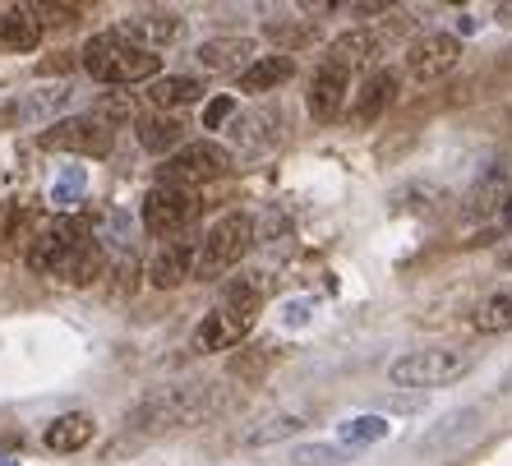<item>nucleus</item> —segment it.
Returning a JSON list of instances; mask_svg holds the SVG:
<instances>
[{
    "instance_id": "1",
    "label": "nucleus",
    "mask_w": 512,
    "mask_h": 466,
    "mask_svg": "<svg viewBox=\"0 0 512 466\" xmlns=\"http://www.w3.org/2000/svg\"><path fill=\"white\" fill-rule=\"evenodd\" d=\"M28 268L84 287V282H93V277L102 273V245H97V236L79 222V217L60 213V217H51V222L37 227L33 250H28Z\"/></svg>"
},
{
    "instance_id": "2",
    "label": "nucleus",
    "mask_w": 512,
    "mask_h": 466,
    "mask_svg": "<svg viewBox=\"0 0 512 466\" xmlns=\"http://www.w3.org/2000/svg\"><path fill=\"white\" fill-rule=\"evenodd\" d=\"M268 296V277L263 273H236L227 277V287H222V300H217L213 310L199 319L194 328L190 347L194 356H217V351H231L240 347L250 328L259 323V305Z\"/></svg>"
},
{
    "instance_id": "3",
    "label": "nucleus",
    "mask_w": 512,
    "mask_h": 466,
    "mask_svg": "<svg viewBox=\"0 0 512 466\" xmlns=\"http://www.w3.org/2000/svg\"><path fill=\"white\" fill-rule=\"evenodd\" d=\"M227 407L231 393L222 383H171V388L148 393L130 411V430H185V425H203Z\"/></svg>"
},
{
    "instance_id": "4",
    "label": "nucleus",
    "mask_w": 512,
    "mask_h": 466,
    "mask_svg": "<svg viewBox=\"0 0 512 466\" xmlns=\"http://www.w3.org/2000/svg\"><path fill=\"white\" fill-rule=\"evenodd\" d=\"M79 60H84L88 79H97V84H107V88H130V84H153V79H162V56H153V51H143V47H130V42L116 37L111 28L88 37Z\"/></svg>"
},
{
    "instance_id": "5",
    "label": "nucleus",
    "mask_w": 512,
    "mask_h": 466,
    "mask_svg": "<svg viewBox=\"0 0 512 466\" xmlns=\"http://www.w3.org/2000/svg\"><path fill=\"white\" fill-rule=\"evenodd\" d=\"M254 240H259V222H254V213H227L222 222H213V227L203 231L199 259H194V277L217 282L222 273L240 268V259L254 250Z\"/></svg>"
},
{
    "instance_id": "6",
    "label": "nucleus",
    "mask_w": 512,
    "mask_h": 466,
    "mask_svg": "<svg viewBox=\"0 0 512 466\" xmlns=\"http://www.w3.org/2000/svg\"><path fill=\"white\" fill-rule=\"evenodd\" d=\"M471 365H476V356L462 347H420L388 365V383H397V388H443V383L462 379Z\"/></svg>"
},
{
    "instance_id": "7",
    "label": "nucleus",
    "mask_w": 512,
    "mask_h": 466,
    "mask_svg": "<svg viewBox=\"0 0 512 466\" xmlns=\"http://www.w3.org/2000/svg\"><path fill=\"white\" fill-rule=\"evenodd\" d=\"M231 171V153L222 144H185L157 167V185H171V190H194V185H208V180L227 176Z\"/></svg>"
},
{
    "instance_id": "8",
    "label": "nucleus",
    "mask_w": 512,
    "mask_h": 466,
    "mask_svg": "<svg viewBox=\"0 0 512 466\" xmlns=\"http://www.w3.org/2000/svg\"><path fill=\"white\" fill-rule=\"evenodd\" d=\"M116 144V130L107 120H97L93 111L88 116H60L51 130L37 134V148L47 153H74V157H102Z\"/></svg>"
},
{
    "instance_id": "9",
    "label": "nucleus",
    "mask_w": 512,
    "mask_h": 466,
    "mask_svg": "<svg viewBox=\"0 0 512 466\" xmlns=\"http://www.w3.org/2000/svg\"><path fill=\"white\" fill-rule=\"evenodd\" d=\"M203 199L194 190H171V185H157L143 199V231L153 240H180V231L199 217Z\"/></svg>"
},
{
    "instance_id": "10",
    "label": "nucleus",
    "mask_w": 512,
    "mask_h": 466,
    "mask_svg": "<svg viewBox=\"0 0 512 466\" xmlns=\"http://www.w3.org/2000/svg\"><path fill=\"white\" fill-rule=\"evenodd\" d=\"M111 33L125 37L130 47H143V51H153V56H162V47L185 42L190 24H185V14H176V10H139V14H125Z\"/></svg>"
},
{
    "instance_id": "11",
    "label": "nucleus",
    "mask_w": 512,
    "mask_h": 466,
    "mask_svg": "<svg viewBox=\"0 0 512 466\" xmlns=\"http://www.w3.org/2000/svg\"><path fill=\"white\" fill-rule=\"evenodd\" d=\"M406 19H383L379 28H351V33L333 37V51H328V60L333 65H342L346 74L351 70H370V65H379V56L388 51V42L393 37H402Z\"/></svg>"
},
{
    "instance_id": "12",
    "label": "nucleus",
    "mask_w": 512,
    "mask_h": 466,
    "mask_svg": "<svg viewBox=\"0 0 512 466\" xmlns=\"http://www.w3.org/2000/svg\"><path fill=\"white\" fill-rule=\"evenodd\" d=\"M457 60H462V37L457 33H425L406 47V74H411L416 84H439L443 74L457 70Z\"/></svg>"
},
{
    "instance_id": "13",
    "label": "nucleus",
    "mask_w": 512,
    "mask_h": 466,
    "mask_svg": "<svg viewBox=\"0 0 512 466\" xmlns=\"http://www.w3.org/2000/svg\"><path fill=\"white\" fill-rule=\"evenodd\" d=\"M70 107V88H37V93H24L0 107V130H19V125H56V116Z\"/></svg>"
},
{
    "instance_id": "14",
    "label": "nucleus",
    "mask_w": 512,
    "mask_h": 466,
    "mask_svg": "<svg viewBox=\"0 0 512 466\" xmlns=\"http://www.w3.org/2000/svg\"><path fill=\"white\" fill-rule=\"evenodd\" d=\"M346 88H351V74H346L342 65L323 60L319 70H314L310 93H305V107H310V116L319 120V125H333V120L342 116V107H346Z\"/></svg>"
},
{
    "instance_id": "15",
    "label": "nucleus",
    "mask_w": 512,
    "mask_h": 466,
    "mask_svg": "<svg viewBox=\"0 0 512 466\" xmlns=\"http://www.w3.org/2000/svg\"><path fill=\"white\" fill-rule=\"evenodd\" d=\"M194 56H199L203 70L236 74V79H240V74H245L254 60H259V42H254V37H208V42H203Z\"/></svg>"
},
{
    "instance_id": "16",
    "label": "nucleus",
    "mask_w": 512,
    "mask_h": 466,
    "mask_svg": "<svg viewBox=\"0 0 512 466\" xmlns=\"http://www.w3.org/2000/svg\"><path fill=\"white\" fill-rule=\"evenodd\" d=\"M194 259H199V250H194L190 240H162V250L153 254V263H148V287L157 291H176L185 277H194Z\"/></svg>"
},
{
    "instance_id": "17",
    "label": "nucleus",
    "mask_w": 512,
    "mask_h": 466,
    "mask_svg": "<svg viewBox=\"0 0 512 466\" xmlns=\"http://www.w3.org/2000/svg\"><path fill=\"white\" fill-rule=\"evenodd\" d=\"M508 194H512V162H499V167H489L485 176L471 185V194H466V217H476L480 227H485L489 217L508 204Z\"/></svg>"
},
{
    "instance_id": "18",
    "label": "nucleus",
    "mask_w": 512,
    "mask_h": 466,
    "mask_svg": "<svg viewBox=\"0 0 512 466\" xmlns=\"http://www.w3.org/2000/svg\"><path fill=\"white\" fill-rule=\"evenodd\" d=\"M37 47H42V24H37L33 5L0 0V51H37Z\"/></svg>"
},
{
    "instance_id": "19",
    "label": "nucleus",
    "mask_w": 512,
    "mask_h": 466,
    "mask_svg": "<svg viewBox=\"0 0 512 466\" xmlns=\"http://www.w3.org/2000/svg\"><path fill=\"white\" fill-rule=\"evenodd\" d=\"M393 102H397V70H370V79H365L356 93L351 120H356V125H374Z\"/></svg>"
},
{
    "instance_id": "20",
    "label": "nucleus",
    "mask_w": 512,
    "mask_h": 466,
    "mask_svg": "<svg viewBox=\"0 0 512 466\" xmlns=\"http://www.w3.org/2000/svg\"><path fill=\"white\" fill-rule=\"evenodd\" d=\"M291 79H296V56L277 51V56H259V60H254L250 70L236 79V88H240V93H250V97H259V93H273V88L291 84Z\"/></svg>"
},
{
    "instance_id": "21",
    "label": "nucleus",
    "mask_w": 512,
    "mask_h": 466,
    "mask_svg": "<svg viewBox=\"0 0 512 466\" xmlns=\"http://www.w3.org/2000/svg\"><path fill=\"white\" fill-rule=\"evenodd\" d=\"M143 97H148V107L176 116L180 107H194V102H199L203 84L194 79V74H162V79H153V84L143 88Z\"/></svg>"
},
{
    "instance_id": "22",
    "label": "nucleus",
    "mask_w": 512,
    "mask_h": 466,
    "mask_svg": "<svg viewBox=\"0 0 512 466\" xmlns=\"http://www.w3.org/2000/svg\"><path fill=\"white\" fill-rule=\"evenodd\" d=\"M42 443H47L51 453H79V448L93 443V416L88 411H65V416H56L42 430Z\"/></svg>"
},
{
    "instance_id": "23",
    "label": "nucleus",
    "mask_w": 512,
    "mask_h": 466,
    "mask_svg": "<svg viewBox=\"0 0 512 466\" xmlns=\"http://www.w3.org/2000/svg\"><path fill=\"white\" fill-rule=\"evenodd\" d=\"M471 328H476V333H485V337L512 333V287L489 291L476 310H471Z\"/></svg>"
},
{
    "instance_id": "24",
    "label": "nucleus",
    "mask_w": 512,
    "mask_h": 466,
    "mask_svg": "<svg viewBox=\"0 0 512 466\" xmlns=\"http://www.w3.org/2000/svg\"><path fill=\"white\" fill-rule=\"evenodd\" d=\"M139 144L148 148V153H176V148H185V120L180 116H143L139 120Z\"/></svg>"
},
{
    "instance_id": "25",
    "label": "nucleus",
    "mask_w": 512,
    "mask_h": 466,
    "mask_svg": "<svg viewBox=\"0 0 512 466\" xmlns=\"http://www.w3.org/2000/svg\"><path fill=\"white\" fill-rule=\"evenodd\" d=\"M231 139H236L240 148H268L277 139V116H268V111L236 116L231 120Z\"/></svg>"
},
{
    "instance_id": "26",
    "label": "nucleus",
    "mask_w": 512,
    "mask_h": 466,
    "mask_svg": "<svg viewBox=\"0 0 512 466\" xmlns=\"http://www.w3.org/2000/svg\"><path fill=\"white\" fill-rule=\"evenodd\" d=\"M84 190H88V171L79 167V162H70V167L56 171V180H51V204H56L60 213H70V208L84 204Z\"/></svg>"
},
{
    "instance_id": "27",
    "label": "nucleus",
    "mask_w": 512,
    "mask_h": 466,
    "mask_svg": "<svg viewBox=\"0 0 512 466\" xmlns=\"http://www.w3.org/2000/svg\"><path fill=\"white\" fill-rule=\"evenodd\" d=\"M291 462L296 466H346V462H356V453L342 448V443H300V448H291Z\"/></svg>"
},
{
    "instance_id": "28",
    "label": "nucleus",
    "mask_w": 512,
    "mask_h": 466,
    "mask_svg": "<svg viewBox=\"0 0 512 466\" xmlns=\"http://www.w3.org/2000/svg\"><path fill=\"white\" fill-rule=\"evenodd\" d=\"M383 434H388V420H383V416H351V420H342L337 439H342V448H351V453H356L360 443H379Z\"/></svg>"
},
{
    "instance_id": "29",
    "label": "nucleus",
    "mask_w": 512,
    "mask_h": 466,
    "mask_svg": "<svg viewBox=\"0 0 512 466\" xmlns=\"http://www.w3.org/2000/svg\"><path fill=\"white\" fill-rule=\"evenodd\" d=\"M300 430H305V420H300V416H273L268 425H259V430L245 434V443H250V448H263V443H277V439L300 434Z\"/></svg>"
},
{
    "instance_id": "30",
    "label": "nucleus",
    "mask_w": 512,
    "mask_h": 466,
    "mask_svg": "<svg viewBox=\"0 0 512 466\" xmlns=\"http://www.w3.org/2000/svg\"><path fill=\"white\" fill-rule=\"evenodd\" d=\"M93 116H97V120H107L111 130H116V125H125V120L134 116V102H130L125 93H111V97H102V102L93 107Z\"/></svg>"
},
{
    "instance_id": "31",
    "label": "nucleus",
    "mask_w": 512,
    "mask_h": 466,
    "mask_svg": "<svg viewBox=\"0 0 512 466\" xmlns=\"http://www.w3.org/2000/svg\"><path fill=\"white\" fill-rule=\"evenodd\" d=\"M227 120H236V97H213L203 107V130H222Z\"/></svg>"
},
{
    "instance_id": "32",
    "label": "nucleus",
    "mask_w": 512,
    "mask_h": 466,
    "mask_svg": "<svg viewBox=\"0 0 512 466\" xmlns=\"http://www.w3.org/2000/svg\"><path fill=\"white\" fill-rule=\"evenodd\" d=\"M489 236H512V194H508V204H503L499 213L485 222V236H480V240H489Z\"/></svg>"
},
{
    "instance_id": "33",
    "label": "nucleus",
    "mask_w": 512,
    "mask_h": 466,
    "mask_svg": "<svg viewBox=\"0 0 512 466\" xmlns=\"http://www.w3.org/2000/svg\"><path fill=\"white\" fill-rule=\"evenodd\" d=\"M494 263H499L503 273H512V240H503L499 250H494Z\"/></svg>"
},
{
    "instance_id": "34",
    "label": "nucleus",
    "mask_w": 512,
    "mask_h": 466,
    "mask_svg": "<svg viewBox=\"0 0 512 466\" xmlns=\"http://www.w3.org/2000/svg\"><path fill=\"white\" fill-rule=\"evenodd\" d=\"M494 19H499V24H508V28H512V5H499V10H494Z\"/></svg>"
},
{
    "instance_id": "35",
    "label": "nucleus",
    "mask_w": 512,
    "mask_h": 466,
    "mask_svg": "<svg viewBox=\"0 0 512 466\" xmlns=\"http://www.w3.org/2000/svg\"><path fill=\"white\" fill-rule=\"evenodd\" d=\"M0 466H19V457H10V453H0Z\"/></svg>"
},
{
    "instance_id": "36",
    "label": "nucleus",
    "mask_w": 512,
    "mask_h": 466,
    "mask_svg": "<svg viewBox=\"0 0 512 466\" xmlns=\"http://www.w3.org/2000/svg\"><path fill=\"white\" fill-rule=\"evenodd\" d=\"M508 383H512V374H508Z\"/></svg>"
}]
</instances>
